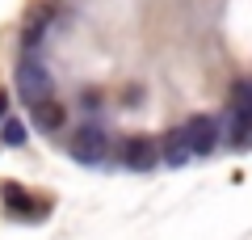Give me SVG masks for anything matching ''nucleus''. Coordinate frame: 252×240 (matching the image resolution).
<instances>
[{
  "instance_id": "7ed1b4c3",
  "label": "nucleus",
  "mask_w": 252,
  "mask_h": 240,
  "mask_svg": "<svg viewBox=\"0 0 252 240\" xmlns=\"http://www.w3.org/2000/svg\"><path fill=\"white\" fill-rule=\"evenodd\" d=\"M156 160H160V143L152 139V135H130V139L122 143V164L135 173H147L156 169Z\"/></svg>"
},
{
  "instance_id": "1a4fd4ad",
  "label": "nucleus",
  "mask_w": 252,
  "mask_h": 240,
  "mask_svg": "<svg viewBox=\"0 0 252 240\" xmlns=\"http://www.w3.org/2000/svg\"><path fill=\"white\" fill-rule=\"evenodd\" d=\"M26 139H30V126L21 118H4L0 122V143L4 148H26Z\"/></svg>"
},
{
  "instance_id": "20e7f679",
  "label": "nucleus",
  "mask_w": 252,
  "mask_h": 240,
  "mask_svg": "<svg viewBox=\"0 0 252 240\" xmlns=\"http://www.w3.org/2000/svg\"><path fill=\"white\" fill-rule=\"evenodd\" d=\"M109 152V139L101 126H84V131H76L72 139V160H80V164H101Z\"/></svg>"
},
{
  "instance_id": "6e6552de",
  "label": "nucleus",
  "mask_w": 252,
  "mask_h": 240,
  "mask_svg": "<svg viewBox=\"0 0 252 240\" xmlns=\"http://www.w3.org/2000/svg\"><path fill=\"white\" fill-rule=\"evenodd\" d=\"M30 110H34V126H38V131H46V135H51V131H59V126H63V118H67L59 101H38V106H30Z\"/></svg>"
},
{
  "instance_id": "9d476101",
  "label": "nucleus",
  "mask_w": 252,
  "mask_h": 240,
  "mask_svg": "<svg viewBox=\"0 0 252 240\" xmlns=\"http://www.w3.org/2000/svg\"><path fill=\"white\" fill-rule=\"evenodd\" d=\"M231 106H235V110H248V114H252V80H240V84L231 89Z\"/></svg>"
},
{
  "instance_id": "f03ea898",
  "label": "nucleus",
  "mask_w": 252,
  "mask_h": 240,
  "mask_svg": "<svg viewBox=\"0 0 252 240\" xmlns=\"http://www.w3.org/2000/svg\"><path fill=\"white\" fill-rule=\"evenodd\" d=\"M185 139H189V152L193 156H210L219 148V139H223V126H219L215 114H193L185 122Z\"/></svg>"
},
{
  "instance_id": "9b49d317",
  "label": "nucleus",
  "mask_w": 252,
  "mask_h": 240,
  "mask_svg": "<svg viewBox=\"0 0 252 240\" xmlns=\"http://www.w3.org/2000/svg\"><path fill=\"white\" fill-rule=\"evenodd\" d=\"M4 118H9V97L0 93V122H4Z\"/></svg>"
},
{
  "instance_id": "423d86ee",
  "label": "nucleus",
  "mask_w": 252,
  "mask_h": 240,
  "mask_svg": "<svg viewBox=\"0 0 252 240\" xmlns=\"http://www.w3.org/2000/svg\"><path fill=\"white\" fill-rule=\"evenodd\" d=\"M189 156H193V152H189L185 126H172V131H164V139H160V160H164V164H172V169H181V164H185Z\"/></svg>"
},
{
  "instance_id": "f257e3e1",
  "label": "nucleus",
  "mask_w": 252,
  "mask_h": 240,
  "mask_svg": "<svg viewBox=\"0 0 252 240\" xmlns=\"http://www.w3.org/2000/svg\"><path fill=\"white\" fill-rule=\"evenodd\" d=\"M13 84H17V93H21V101H26V106L51 101V93H55V80H51V72H46V63L38 59V55H26V59H17Z\"/></svg>"
},
{
  "instance_id": "39448f33",
  "label": "nucleus",
  "mask_w": 252,
  "mask_h": 240,
  "mask_svg": "<svg viewBox=\"0 0 252 240\" xmlns=\"http://www.w3.org/2000/svg\"><path fill=\"white\" fill-rule=\"evenodd\" d=\"M223 126V135H227V143H231L235 152H248L252 148V114L248 110H227V122H219Z\"/></svg>"
},
{
  "instance_id": "0eeeda50",
  "label": "nucleus",
  "mask_w": 252,
  "mask_h": 240,
  "mask_svg": "<svg viewBox=\"0 0 252 240\" xmlns=\"http://www.w3.org/2000/svg\"><path fill=\"white\" fill-rule=\"evenodd\" d=\"M0 198H4V206H9V211L17 215V219H21V215H30V219H38V215L46 211V202H34V198H30L26 190L17 186V181H4V190H0Z\"/></svg>"
}]
</instances>
